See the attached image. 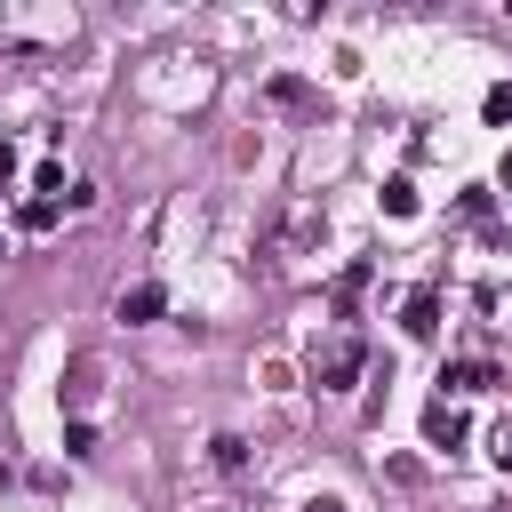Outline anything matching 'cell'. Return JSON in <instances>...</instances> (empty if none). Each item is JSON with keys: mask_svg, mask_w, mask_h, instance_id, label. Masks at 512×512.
<instances>
[{"mask_svg": "<svg viewBox=\"0 0 512 512\" xmlns=\"http://www.w3.org/2000/svg\"><path fill=\"white\" fill-rule=\"evenodd\" d=\"M360 376H368V336H360V328L312 344V384H320V392H352Z\"/></svg>", "mask_w": 512, "mask_h": 512, "instance_id": "cell-1", "label": "cell"}, {"mask_svg": "<svg viewBox=\"0 0 512 512\" xmlns=\"http://www.w3.org/2000/svg\"><path fill=\"white\" fill-rule=\"evenodd\" d=\"M464 440H472V416H464L456 400H424V448H432V456H456Z\"/></svg>", "mask_w": 512, "mask_h": 512, "instance_id": "cell-2", "label": "cell"}, {"mask_svg": "<svg viewBox=\"0 0 512 512\" xmlns=\"http://www.w3.org/2000/svg\"><path fill=\"white\" fill-rule=\"evenodd\" d=\"M432 384H440V400H448V392L464 400V392H496V384H512V376H504L496 360H440V376H432Z\"/></svg>", "mask_w": 512, "mask_h": 512, "instance_id": "cell-3", "label": "cell"}, {"mask_svg": "<svg viewBox=\"0 0 512 512\" xmlns=\"http://www.w3.org/2000/svg\"><path fill=\"white\" fill-rule=\"evenodd\" d=\"M400 336H416V344L440 336V288H432V280H416V288L400 296Z\"/></svg>", "mask_w": 512, "mask_h": 512, "instance_id": "cell-4", "label": "cell"}, {"mask_svg": "<svg viewBox=\"0 0 512 512\" xmlns=\"http://www.w3.org/2000/svg\"><path fill=\"white\" fill-rule=\"evenodd\" d=\"M128 328H152V320H168V288L160 280H136V288H120V304H112Z\"/></svg>", "mask_w": 512, "mask_h": 512, "instance_id": "cell-5", "label": "cell"}, {"mask_svg": "<svg viewBox=\"0 0 512 512\" xmlns=\"http://www.w3.org/2000/svg\"><path fill=\"white\" fill-rule=\"evenodd\" d=\"M368 280H376V256H352V264L328 280V296H336V320H352V304L368 296Z\"/></svg>", "mask_w": 512, "mask_h": 512, "instance_id": "cell-6", "label": "cell"}, {"mask_svg": "<svg viewBox=\"0 0 512 512\" xmlns=\"http://www.w3.org/2000/svg\"><path fill=\"white\" fill-rule=\"evenodd\" d=\"M208 464H216V472H248V440H240V432H216V440H208Z\"/></svg>", "mask_w": 512, "mask_h": 512, "instance_id": "cell-7", "label": "cell"}, {"mask_svg": "<svg viewBox=\"0 0 512 512\" xmlns=\"http://www.w3.org/2000/svg\"><path fill=\"white\" fill-rule=\"evenodd\" d=\"M376 208H384V216H416V184H408V176H384Z\"/></svg>", "mask_w": 512, "mask_h": 512, "instance_id": "cell-8", "label": "cell"}, {"mask_svg": "<svg viewBox=\"0 0 512 512\" xmlns=\"http://www.w3.org/2000/svg\"><path fill=\"white\" fill-rule=\"evenodd\" d=\"M56 216H64V208H56V200H40V192H24V200H16V224H24V232H48Z\"/></svg>", "mask_w": 512, "mask_h": 512, "instance_id": "cell-9", "label": "cell"}, {"mask_svg": "<svg viewBox=\"0 0 512 512\" xmlns=\"http://www.w3.org/2000/svg\"><path fill=\"white\" fill-rule=\"evenodd\" d=\"M488 208H496V184H464V192H456V216L488 224Z\"/></svg>", "mask_w": 512, "mask_h": 512, "instance_id": "cell-10", "label": "cell"}, {"mask_svg": "<svg viewBox=\"0 0 512 512\" xmlns=\"http://www.w3.org/2000/svg\"><path fill=\"white\" fill-rule=\"evenodd\" d=\"M480 120H488V128H512V80H496V88L480 96Z\"/></svg>", "mask_w": 512, "mask_h": 512, "instance_id": "cell-11", "label": "cell"}, {"mask_svg": "<svg viewBox=\"0 0 512 512\" xmlns=\"http://www.w3.org/2000/svg\"><path fill=\"white\" fill-rule=\"evenodd\" d=\"M264 96H272V104H312V88H304L296 72H272V80H264Z\"/></svg>", "mask_w": 512, "mask_h": 512, "instance_id": "cell-12", "label": "cell"}, {"mask_svg": "<svg viewBox=\"0 0 512 512\" xmlns=\"http://www.w3.org/2000/svg\"><path fill=\"white\" fill-rule=\"evenodd\" d=\"M32 192L56 200V192H64V160H40V168H32Z\"/></svg>", "mask_w": 512, "mask_h": 512, "instance_id": "cell-13", "label": "cell"}, {"mask_svg": "<svg viewBox=\"0 0 512 512\" xmlns=\"http://www.w3.org/2000/svg\"><path fill=\"white\" fill-rule=\"evenodd\" d=\"M88 448H96V424L72 416V424H64V456H88Z\"/></svg>", "mask_w": 512, "mask_h": 512, "instance_id": "cell-14", "label": "cell"}, {"mask_svg": "<svg viewBox=\"0 0 512 512\" xmlns=\"http://www.w3.org/2000/svg\"><path fill=\"white\" fill-rule=\"evenodd\" d=\"M16 168H24V152H16V144H8V136H0V184H8V176H16Z\"/></svg>", "mask_w": 512, "mask_h": 512, "instance_id": "cell-15", "label": "cell"}, {"mask_svg": "<svg viewBox=\"0 0 512 512\" xmlns=\"http://www.w3.org/2000/svg\"><path fill=\"white\" fill-rule=\"evenodd\" d=\"M496 464H504V472H512V416H504V424H496Z\"/></svg>", "mask_w": 512, "mask_h": 512, "instance_id": "cell-16", "label": "cell"}, {"mask_svg": "<svg viewBox=\"0 0 512 512\" xmlns=\"http://www.w3.org/2000/svg\"><path fill=\"white\" fill-rule=\"evenodd\" d=\"M304 512H352L344 496H304Z\"/></svg>", "mask_w": 512, "mask_h": 512, "instance_id": "cell-17", "label": "cell"}, {"mask_svg": "<svg viewBox=\"0 0 512 512\" xmlns=\"http://www.w3.org/2000/svg\"><path fill=\"white\" fill-rule=\"evenodd\" d=\"M496 192H512V144H504V160H496Z\"/></svg>", "mask_w": 512, "mask_h": 512, "instance_id": "cell-18", "label": "cell"}, {"mask_svg": "<svg viewBox=\"0 0 512 512\" xmlns=\"http://www.w3.org/2000/svg\"><path fill=\"white\" fill-rule=\"evenodd\" d=\"M216 512H224V504H216Z\"/></svg>", "mask_w": 512, "mask_h": 512, "instance_id": "cell-19", "label": "cell"}]
</instances>
